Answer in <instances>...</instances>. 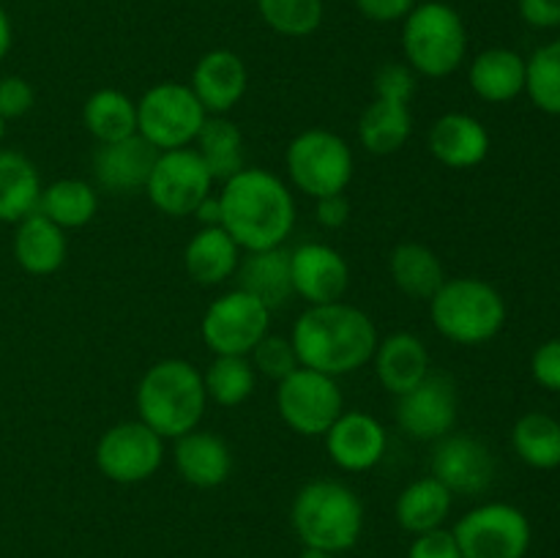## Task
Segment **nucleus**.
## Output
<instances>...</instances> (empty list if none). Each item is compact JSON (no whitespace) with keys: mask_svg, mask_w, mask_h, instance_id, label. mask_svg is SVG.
Returning <instances> with one entry per match:
<instances>
[{"mask_svg":"<svg viewBox=\"0 0 560 558\" xmlns=\"http://www.w3.org/2000/svg\"><path fill=\"white\" fill-rule=\"evenodd\" d=\"M238 288L255 295L268 310H279L293 299V274H290V249L273 246V249L246 252L238 263Z\"/></svg>","mask_w":560,"mask_h":558,"instance_id":"5701e85b","label":"nucleus"},{"mask_svg":"<svg viewBox=\"0 0 560 558\" xmlns=\"http://www.w3.org/2000/svg\"><path fill=\"white\" fill-rule=\"evenodd\" d=\"M290 523L312 550L342 553L350 550L364 531V503L345 481H306L290 509Z\"/></svg>","mask_w":560,"mask_h":558,"instance_id":"20e7f679","label":"nucleus"},{"mask_svg":"<svg viewBox=\"0 0 560 558\" xmlns=\"http://www.w3.org/2000/svg\"><path fill=\"white\" fill-rule=\"evenodd\" d=\"M463 558H525L530 547V520L512 503H481L454 525Z\"/></svg>","mask_w":560,"mask_h":558,"instance_id":"1a4fd4ad","label":"nucleus"},{"mask_svg":"<svg viewBox=\"0 0 560 558\" xmlns=\"http://www.w3.org/2000/svg\"><path fill=\"white\" fill-rule=\"evenodd\" d=\"M323 438L331 463L348 474L375 468L388 449L386 427L364 410H342Z\"/></svg>","mask_w":560,"mask_h":558,"instance_id":"f3484780","label":"nucleus"},{"mask_svg":"<svg viewBox=\"0 0 560 558\" xmlns=\"http://www.w3.org/2000/svg\"><path fill=\"white\" fill-rule=\"evenodd\" d=\"M135 405L142 425L159 432L164 441L186 435L197 430L206 414L208 394L202 372L186 359L156 361L137 383Z\"/></svg>","mask_w":560,"mask_h":558,"instance_id":"7ed1b4c3","label":"nucleus"},{"mask_svg":"<svg viewBox=\"0 0 560 558\" xmlns=\"http://www.w3.org/2000/svg\"><path fill=\"white\" fill-rule=\"evenodd\" d=\"M271 326V310L246 290L219 295L206 310L200 334L213 356H249Z\"/></svg>","mask_w":560,"mask_h":558,"instance_id":"9b49d317","label":"nucleus"},{"mask_svg":"<svg viewBox=\"0 0 560 558\" xmlns=\"http://www.w3.org/2000/svg\"><path fill=\"white\" fill-rule=\"evenodd\" d=\"M432 326L454 345H485L506 323V301L487 279L454 277L430 299Z\"/></svg>","mask_w":560,"mask_h":558,"instance_id":"39448f33","label":"nucleus"},{"mask_svg":"<svg viewBox=\"0 0 560 558\" xmlns=\"http://www.w3.org/2000/svg\"><path fill=\"white\" fill-rule=\"evenodd\" d=\"M290 274H293V293L310 306L334 304L348 293V260L334 246L320 241H306L290 249Z\"/></svg>","mask_w":560,"mask_h":558,"instance_id":"dca6fc26","label":"nucleus"},{"mask_svg":"<svg viewBox=\"0 0 560 558\" xmlns=\"http://www.w3.org/2000/svg\"><path fill=\"white\" fill-rule=\"evenodd\" d=\"M372 361H375V375L381 386L394 397L408 394L432 372L430 350L410 332H397L388 334L386 339H377Z\"/></svg>","mask_w":560,"mask_h":558,"instance_id":"4be33fe9","label":"nucleus"},{"mask_svg":"<svg viewBox=\"0 0 560 558\" xmlns=\"http://www.w3.org/2000/svg\"><path fill=\"white\" fill-rule=\"evenodd\" d=\"M197 148L200 159L206 162L208 173L213 181L233 178L238 170H244V135L228 115H208L197 135Z\"/></svg>","mask_w":560,"mask_h":558,"instance_id":"2f4dec72","label":"nucleus"},{"mask_svg":"<svg viewBox=\"0 0 560 558\" xmlns=\"http://www.w3.org/2000/svg\"><path fill=\"white\" fill-rule=\"evenodd\" d=\"M432 476L454 496H479L495 479V457L485 441L465 432L438 438L432 449Z\"/></svg>","mask_w":560,"mask_h":558,"instance_id":"2eb2a0df","label":"nucleus"},{"mask_svg":"<svg viewBox=\"0 0 560 558\" xmlns=\"http://www.w3.org/2000/svg\"><path fill=\"white\" fill-rule=\"evenodd\" d=\"M413 131L410 102L394 96H375V102L361 113L359 142L375 156H388L405 148Z\"/></svg>","mask_w":560,"mask_h":558,"instance_id":"cd10ccee","label":"nucleus"},{"mask_svg":"<svg viewBox=\"0 0 560 558\" xmlns=\"http://www.w3.org/2000/svg\"><path fill=\"white\" fill-rule=\"evenodd\" d=\"M470 91L487 104L514 102L525 93V58L509 47H490L468 69Z\"/></svg>","mask_w":560,"mask_h":558,"instance_id":"b1692460","label":"nucleus"},{"mask_svg":"<svg viewBox=\"0 0 560 558\" xmlns=\"http://www.w3.org/2000/svg\"><path fill=\"white\" fill-rule=\"evenodd\" d=\"M299 558H334V553H326V550H312V547H306V550L301 553Z\"/></svg>","mask_w":560,"mask_h":558,"instance_id":"09e8293b","label":"nucleus"},{"mask_svg":"<svg viewBox=\"0 0 560 558\" xmlns=\"http://www.w3.org/2000/svg\"><path fill=\"white\" fill-rule=\"evenodd\" d=\"M416 93V71L408 63H383L375 74V96H394L410 102Z\"/></svg>","mask_w":560,"mask_h":558,"instance_id":"ea45409f","label":"nucleus"},{"mask_svg":"<svg viewBox=\"0 0 560 558\" xmlns=\"http://www.w3.org/2000/svg\"><path fill=\"white\" fill-rule=\"evenodd\" d=\"M249 85V71L233 49H211L197 60L189 88L208 115H228L238 107Z\"/></svg>","mask_w":560,"mask_h":558,"instance_id":"6ab92c4d","label":"nucleus"},{"mask_svg":"<svg viewBox=\"0 0 560 558\" xmlns=\"http://www.w3.org/2000/svg\"><path fill=\"white\" fill-rule=\"evenodd\" d=\"M430 153L448 170L479 167L490 153V131L468 113H446L432 124L427 137Z\"/></svg>","mask_w":560,"mask_h":558,"instance_id":"aec40b11","label":"nucleus"},{"mask_svg":"<svg viewBox=\"0 0 560 558\" xmlns=\"http://www.w3.org/2000/svg\"><path fill=\"white\" fill-rule=\"evenodd\" d=\"M520 16L539 31L560 27V0H520Z\"/></svg>","mask_w":560,"mask_h":558,"instance_id":"c03bdc74","label":"nucleus"},{"mask_svg":"<svg viewBox=\"0 0 560 558\" xmlns=\"http://www.w3.org/2000/svg\"><path fill=\"white\" fill-rule=\"evenodd\" d=\"M159 151L140 135L118 142H104L93 153V178L107 195H137L145 191Z\"/></svg>","mask_w":560,"mask_h":558,"instance_id":"a211bd4d","label":"nucleus"},{"mask_svg":"<svg viewBox=\"0 0 560 558\" xmlns=\"http://www.w3.org/2000/svg\"><path fill=\"white\" fill-rule=\"evenodd\" d=\"M208 113L186 82H156L137 102V135L156 151L189 148L200 135Z\"/></svg>","mask_w":560,"mask_h":558,"instance_id":"6e6552de","label":"nucleus"},{"mask_svg":"<svg viewBox=\"0 0 560 558\" xmlns=\"http://www.w3.org/2000/svg\"><path fill=\"white\" fill-rule=\"evenodd\" d=\"M402 53L416 74L430 80L454 74L468 53V31L459 11L443 0L416 3L402 20Z\"/></svg>","mask_w":560,"mask_h":558,"instance_id":"423d86ee","label":"nucleus"},{"mask_svg":"<svg viewBox=\"0 0 560 558\" xmlns=\"http://www.w3.org/2000/svg\"><path fill=\"white\" fill-rule=\"evenodd\" d=\"M355 9L372 22H399L416 9V0H355Z\"/></svg>","mask_w":560,"mask_h":558,"instance_id":"37998d69","label":"nucleus"},{"mask_svg":"<svg viewBox=\"0 0 560 558\" xmlns=\"http://www.w3.org/2000/svg\"><path fill=\"white\" fill-rule=\"evenodd\" d=\"M98 211V191L88 181L60 178L55 184L44 186L38 213L55 222L63 230L85 228Z\"/></svg>","mask_w":560,"mask_h":558,"instance_id":"473e14b6","label":"nucleus"},{"mask_svg":"<svg viewBox=\"0 0 560 558\" xmlns=\"http://www.w3.org/2000/svg\"><path fill=\"white\" fill-rule=\"evenodd\" d=\"M255 381L257 372L249 356H217L202 375L208 399L224 405V408L246 403L255 392Z\"/></svg>","mask_w":560,"mask_h":558,"instance_id":"f704fd0d","label":"nucleus"},{"mask_svg":"<svg viewBox=\"0 0 560 558\" xmlns=\"http://www.w3.org/2000/svg\"><path fill=\"white\" fill-rule=\"evenodd\" d=\"M454 492L448 490L443 481L435 476H421V479L410 481L397 498V523L402 525L408 534H427L446 523L448 512H452Z\"/></svg>","mask_w":560,"mask_h":558,"instance_id":"c85d7f7f","label":"nucleus"},{"mask_svg":"<svg viewBox=\"0 0 560 558\" xmlns=\"http://www.w3.org/2000/svg\"><path fill=\"white\" fill-rule=\"evenodd\" d=\"M200 228H222V206H219V195H208L206 200L197 206L195 211Z\"/></svg>","mask_w":560,"mask_h":558,"instance_id":"49530a36","label":"nucleus"},{"mask_svg":"<svg viewBox=\"0 0 560 558\" xmlns=\"http://www.w3.org/2000/svg\"><path fill=\"white\" fill-rule=\"evenodd\" d=\"M262 22L279 36L304 38L323 25V0H257Z\"/></svg>","mask_w":560,"mask_h":558,"instance_id":"e433bc0d","label":"nucleus"},{"mask_svg":"<svg viewBox=\"0 0 560 558\" xmlns=\"http://www.w3.org/2000/svg\"><path fill=\"white\" fill-rule=\"evenodd\" d=\"M512 446L530 468H560V421L541 410L520 416L512 427Z\"/></svg>","mask_w":560,"mask_h":558,"instance_id":"72a5a7b5","label":"nucleus"},{"mask_svg":"<svg viewBox=\"0 0 560 558\" xmlns=\"http://www.w3.org/2000/svg\"><path fill=\"white\" fill-rule=\"evenodd\" d=\"M173 463L180 479L191 487H200V490L224 485L233 474V452L224 443V438L208 430H191L175 438Z\"/></svg>","mask_w":560,"mask_h":558,"instance_id":"412c9836","label":"nucleus"},{"mask_svg":"<svg viewBox=\"0 0 560 558\" xmlns=\"http://www.w3.org/2000/svg\"><path fill=\"white\" fill-rule=\"evenodd\" d=\"M241 246L224 228H200L184 249L186 274L197 284H222L238 271Z\"/></svg>","mask_w":560,"mask_h":558,"instance_id":"a878e982","label":"nucleus"},{"mask_svg":"<svg viewBox=\"0 0 560 558\" xmlns=\"http://www.w3.org/2000/svg\"><path fill=\"white\" fill-rule=\"evenodd\" d=\"M249 361L255 367V372H260V375L271 377L277 383L293 375L301 367L290 337H277V334H266L249 353Z\"/></svg>","mask_w":560,"mask_h":558,"instance_id":"4c0bfd02","label":"nucleus"},{"mask_svg":"<svg viewBox=\"0 0 560 558\" xmlns=\"http://www.w3.org/2000/svg\"><path fill=\"white\" fill-rule=\"evenodd\" d=\"M301 367L323 375H350L366 367L377 348V328L364 310L345 301L306 306L290 334Z\"/></svg>","mask_w":560,"mask_h":558,"instance_id":"f03ea898","label":"nucleus"},{"mask_svg":"<svg viewBox=\"0 0 560 558\" xmlns=\"http://www.w3.org/2000/svg\"><path fill=\"white\" fill-rule=\"evenodd\" d=\"M42 175L38 167L14 148H0V222L16 224L42 200Z\"/></svg>","mask_w":560,"mask_h":558,"instance_id":"bb28decb","label":"nucleus"},{"mask_svg":"<svg viewBox=\"0 0 560 558\" xmlns=\"http://www.w3.org/2000/svg\"><path fill=\"white\" fill-rule=\"evenodd\" d=\"M222 228L246 252L284 246L295 228V197L277 173L244 167L219 191Z\"/></svg>","mask_w":560,"mask_h":558,"instance_id":"f257e3e1","label":"nucleus"},{"mask_svg":"<svg viewBox=\"0 0 560 558\" xmlns=\"http://www.w3.org/2000/svg\"><path fill=\"white\" fill-rule=\"evenodd\" d=\"M315 202H317L315 217H317V222L323 224V228L339 230V228H345V224H348L350 202H348V197H345V191H342V195L320 197V200H315Z\"/></svg>","mask_w":560,"mask_h":558,"instance_id":"a18cd8bd","label":"nucleus"},{"mask_svg":"<svg viewBox=\"0 0 560 558\" xmlns=\"http://www.w3.org/2000/svg\"><path fill=\"white\" fill-rule=\"evenodd\" d=\"M525 93L541 113L560 118V38L525 60Z\"/></svg>","mask_w":560,"mask_h":558,"instance_id":"c9c22d12","label":"nucleus"},{"mask_svg":"<svg viewBox=\"0 0 560 558\" xmlns=\"http://www.w3.org/2000/svg\"><path fill=\"white\" fill-rule=\"evenodd\" d=\"M388 271H392L394 284L410 299L430 301L438 288L446 282L441 257L430 246L416 244V241H402L394 246L392 257H388Z\"/></svg>","mask_w":560,"mask_h":558,"instance_id":"c756f323","label":"nucleus"},{"mask_svg":"<svg viewBox=\"0 0 560 558\" xmlns=\"http://www.w3.org/2000/svg\"><path fill=\"white\" fill-rule=\"evenodd\" d=\"M408 558H463V553H459L457 539H454L452 531L435 528L416 536V542L410 545Z\"/></svg>","mask_w":560,"mask_h":558,"instance_id":"79ce46f5","label":"nucleus"},{"mask_svg":"<svg viewBox=\"0 0 560 558\" xmlns=\"http://www.w3.org/2000/svg\"><path fill=\"white\" fill-rule=\"evenodd\" d=\"M11 42H14V33H11V20H9V14H5L3 5H0V63H3L5 55H9Z\"/></svg>","mask_w":560,"mask_h":558,"instance_id":"de8ad7c7","label":"nucleus"},{"mask_svg":"<svg viewBox=\"0 0 560 558\" xmlns=\"http://www.w3.org/2000/svg\"><path fill=\"white\" fill-rule=\"evenodd\" d=\"M530 375L547 392H560V337L547 339L534 350Z\"/></svg>","mask_w":560,"mask_h":558,"instance_id":"a19ab883","label":"nucleus"},{"mask_svg":"<svg viewBox=\"0 0 560 558\" xmlns=\"http://www.w3.org/2000/svg\"><path fill=\"white\" fill-rule=\"evenodd\" d=\"M394 416L413 441H438L457 425V386L448 375L430 372L419 386L397 397Z\"/></svg>","mask_w":560,"mask_h":558,"instance_id":"4468645a","label":"nucleus"},{"mask_svg":"<svg viewBox=\"0 0 560 558\" xmlns=\"http://www.w3.org/2000/svg\"><path fill=\"white\" fill-rule=\"evenodd\" d=\"M36 104V91L25 77H0V118L14 120L27 115Z\"/></svg>","mask_w":560,"mask_h":558,"instance_id":"58836bf2","label":"nucleus"},{"mask_svg":"<svg viewBox=\"0 0 560 558\" xmlns=\"http://www.w3.org/2000/svg\"><path fill=\"white\" fill-rule=\"evenodd\" d=\"M66 230L49 222L44 213L33 211L22 222H16L14 257L22 271L33 277H49L66 263Z\"/></svg>","mask_w":560,"mask_h":558,"instance_id":"393cba45","label":"nucleus"},{"mask_svg":"<svg viewBox=\"0 0 560 558\" xmlns=\"http://www.w3.org/2000/svg\"><path fill=\"white\" fill-rule=\"evenodd\" d=\"M3 135H5V120L0 118V142H3Z\"/></svg>","mask_w":560,"mask_h":558,"instance_id":"8fccbe9b","label":"nucleus"},{"mask_svg":"<svg viewBox=\"0 0 560 558\" xmlns=\"http://www.w3.org/2000/svg\"><path fill=\"white\" fill-rule=\"evenodd\" d=\"M82 124L93 140H98V146L126 140L137 135V102L115 88L93 91L82 104Z\"/></svg>","mask_w":560,"mask_h":558,"instance_id":"7c9ffc66","label":"nucleus"},{"mask_svg":"<svg viewBox=\"0 0 560 558\" xmlns=\"http://www.w3.org/2000/svg\"><path fill=\"white\" fill-rule=\"evenodd\" d=\"M213 178L195 148L159 151L156 164L148 178L145 195L164 217H195L197 206L211 195Z\"/></svg>","mask_w":560,"mask_h":558,"instance_id":"f8f14e48","label":"nucleus"},{"mask_svg":"<svg viewBox=\"0 0 560 558\" xmlns=\"http://www.w3.org/2000/svg\"><path fill=\"white\" fill-rule=\"evenodd\" d=\"M277 408L290 430L304 438H320L342 416L345 394L337 377L299 367L293 375L279 381Z\"/></svg>","mask_w":560,"mask_h":558,"instance_id":"9d476101","label":"nucleus"},{"mask_svg":"<svg viewBox=\"0 0 560 558\" xmlns=\"http://www.w3.org/2000/svg\"><path fill=\"white\" fill-rule=\"evenodd\" d=\"M288 175L299 191L312 200L328 195H342L353 181V151L348 142L331 129H304L290 140L284 153Z\"/></svg>","mask_w":560,"mask_h":558,"instance_id":"0eeeda50","label":"nucleus"},{"mask_svg":"<svg viewBox=\"0 0 560 558\" xmlns=\"http://www.w3.org/2000/svg\"><path fill=\"white\" fill-rule=\"evenodd\" d=\"M162 463L164 438L140 419L113 425L96 443V468L118 485L151 479Z\"/></svg>","mask_w":560,"mask_h":558,"instance_id":"ddd939ff","label":"nucleus"}]
</instances>
